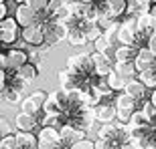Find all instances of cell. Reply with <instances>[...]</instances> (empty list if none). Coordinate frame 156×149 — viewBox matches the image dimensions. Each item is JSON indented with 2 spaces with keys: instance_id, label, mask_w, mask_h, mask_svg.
<instances>
[{
  "instance_id": "cell-1",
  "label": "cell",
  "mask_w": 156,
  "mask_h": 149,
  "mask_svg": "<svg viewBox=\"0 0 156 149\" xmlns=\"http://www.w3.org/2000/svg\"><path fill=\"white\" fill-rule=\"evenodd\" d=\"M20 22L16 20V16H6L2 18V22H0V42H2V48H8L20 38Z\"/></svg>"
},
{
  "instance_id": "cell-2",
  "label": "cell",
  "mask_w": 156,
  "mask_h": 149,
  "mask_svg": "<svg viewBox=\"0 0 156 149\" xmlns=\"http://www.w3.org/2000/svg\"><path fill=\"white\" fill-rule=\"evenodd\" d=\"M24 63H29V52L20 46H12L8 51H4L0 57V69L6 71H18Z\"/></svg>"
},
{
  "instance_id": "cell-3",
  "label": "cell",
  "mask_w": 156,
  "mask_h": 149,
  "mask_svg": "<svg viewBox=\"0 0 156 149\" xmlns=\"http://www.w3.org/2000/svg\"><path fill=\"white\" fill-rule=\"evenodd\" d=\"M114 103H116V111H118V121H122V123H128L134 111L140 109V103L132 95H128L126 91L116 95V101Z\"/></svg>"
},
{
  "instance_id": "cell-4",
  "label": "cell",
  "mask_w": 156,
  "mask_h": 149,
  "mask_svg": "<svg viewBox=\"0 0 156 149\" xmlns=\"http://www.w3.org/2000/svg\"><path fill=\"white\" fill-rule=\"evenodd\" d=\"M156 32V16L152 12H144V14H138V48L140 46H146L150 36Z\"/></svg>"
},
{
  "instance_id": "cell-5",
  "label": "cell",
  "mask_w": 156,
  "mask_h": 149,
  "mask_svg": "<svg viewBox=\"0 0 156 149\" xmlns=\"http://www.w3.org/2000/svg\"><path fill=\"white\" fill-rule=\"evenodd\" d=\"M20 40L24 46H41L45 45V28L39 22H33L29 26H23L20 30Z\"/></svg>"
},
{
  "instance_id": "cell-6",
  "label": "cell",
  "mask_w": 156,
  "mask_h": 149,
  "mask_svg": "<svg viewBox=\"0 0 156 149\" xmlns=\"http://www.w3.org/2000/svg\"><path fill=\"white\" fill-rule=\"evenodd\" d=\"M47 97H49V95H47L45 91H35V93H30L27 99H23L20 107H23V111H27V113L39 117V115L45 111V101H47Z\"/></svg>"
},
{
  "instance_id": "cell-7",
  "label": "cell",
  "mask_w": 156,
  "mask_h": 149,
  "mask_svg": "<svg viewBox=\"0 0 156 149\" xmlns=\"http://www.w3.org/2000/svg\"><path fill=\"white\" fill-rule=\"evenodd\" d=\"M39 147L41 149L61 147V131H59V127H51V125H43L41 127Z\"/></svg>"
},
{
  "instance_id": "cell-8",
  "label": "cell",
  "mask_w": 156,
  "mask_h": 149,
  "mask_svg": "<svg viewBox=\"0 0 156 149\" xmlns=\"http://www.w3.org/2000/svg\"><path fill=\"white\" fill-rule=\"evenodd\" d=\"M69 35V26L65 22H59V20H53L51 24L45 26V42L47 45L55 46L57 42H61L63 38H67Z\"/></svg>"
},
{
  "instance_id": "cell-9",
  "label": "cell",
  "mask_w": 156,
  "mask_h": 149,
  "mask_svg": "<svg viewBox=\"0 0 156 149\" xmlns=\"http://www.w3.org/2000/svg\"><path fill=\"white\" fill-rule=\"evenodd\" d=\"M61 147H75V143L79 141V139L85 137V129H79V127L71 125V123H63L61 125Z\"/></svg>"
},
{
  "instance_id": "cell-10",
  "label": "cell",
  "mask_w": 156,
  "mask_h": 149,
  "mask_svg": "<svg viewBox=\"0 0 156 149\" xmlns=\"http://www.w3.org/2000/svg\"><path fill=\"white\" fill-rule=\"evenodd\" d=\"M124 91H126L128 95H132V97L136 99V101H138L140 105H142V103L146 101V99H150V93H152V89H148V87H146L144 83L140 81V77H138V79L134 77V79H128V83H126V89H124Z\"/></svg>"
},
{
  "instance_id": "cell-11",
  "label": "cell",
  "mask_w": 156,
  "mask_h": 149,
  "mask_svg": "<svg viewBox=\"0 0 156 149\" xmlns=\"http://www.w3.org/2000/svg\"><path fill=\"white\" fill-rule=\"evenodd\" d=\"M91 58H93V71H95L99 77H108V74L114 71V61H110L108 52L93 51L91 52Z\"/></svg>"
},
{
  "instance_id": "cell-12",
  "label": "cell",
  "mask_w": 156,
  "mask_h": 149,
  "mask_svg": "<svg viewBox=\"0 0 156 149\" xmlns=\"http://www.w3.org/2000/svg\"><path fill=\"white\" fill-rule=\"evenodd\" d=\"M95 109V119L99 123H110L118 117V111H116V103L114 101H101V103L93 105Z\"/></svg>"
},
{
  "instance_id": "cell-13",
  "label": "cell",
  "mask_w": 156,
  "mask_h": 149,
  "mask_svg": "<svg viewBox=\"0 0 156 149\" xmlns=\"http://www.w3.org/2000/svg\"><path fill=\"white\" fill-rule=\"evenodd\" d=\"M134 63H136V67H138V73H140V71L150 69V67H154V65H156V52L152 51L148 45H146V46H140L138 52H136Z\"/></svg>"
},
{
  "instance_id": "cell-14",
  "label": "cell",
  "mask_w": 156,
  "mask_h": 149,
  "mask_svg": "<svg viewBox=\"0 0 156 149\" xmlns=\"http://www.w3.org/2000/svg\"><path fill=\"white\" fill-rule=\"evenodd\" d=\"M14 16L16 20L20 22V26H29V24L37 22V18H39V10H35L30 4L23 2V4L16 6V10H14Z\"/></svg>"
},
{
  "instance_id": "cell-15",
  "label": "cell",
  "mask_w": 156,
  "mask_h": 149,
  "mask_svg": "<svg viewBox=\"0 0 156 149\" xmlns=\"http://www.w3.org/2000/svg\"><path fill=\"white\" fill-rule=\"evenodd\" d=\"M59 85H61V89H65V91H73V89H79L81 83H79V77H77L69 67H65V69L59 71Z\"/></svg>"
},
{
  "instance_id": "cell-16",
  "label": "cell",
  "mask_w": 156,
  "mask_h": 149,
  "mask_svg": "<svg viewBox=\"0 0 156 149\" xmlns=\"http://www.w3.org/2000/svg\"><path fill=\"white\" fill-rule=\"evenodd\" d=\"M67 40H69V46H85L87 42H89V38H87V32L85 28L81 26V24H77V26H71L69 28V35H67Z\"/></svg>"
},
{
  "instance_id": "cell-17",
  "label": "cell",
  "mask_w": 156,
  "mask_h": 149,
  "mask_svg": "<svg viewBox=\"0 0 156 149\" xmlns=\"http://www.w3.org/2000/svg\"><path fill=\"white\" fill-rule=\"evenodd\" d=\"M14 125H16V129H20V131H33L39 123H37L35 115L27 113V111H20V113H16V117H14Z\"/></svg>"
},
{
  "instance_id": "cell-18",
  "label": "cell",
  "mask_w": 156,
  "mask_h": 149,
  "mask_svg": "<svg viewBox=\"0 0 156 149\" xmlns=\"http://www.w3.org/2000/svg\"><path fill=\"white\" fill-rule=\"evenodd\" d=\"M114 71H118L126 79H134L138 74V67L134 61H114Z\"/></svg>"
},
{
  "instance_id": "cell-19",
  "label": "cell",
  "mask_w": 156,
  "mask_h": 149,
  "mask_svg": "<svg viewBox=\"0 0 156 149\" xmlns=\"http://www.w3.org/2000/svg\"><path fill=\"white\" fill-rule=\"evenodd\" d=\"M16 141H18V149H35V147H39V137H35L30 131H20V129H18Z\"/></svg>"
},
{
  "instance_id": "cell-20",
  "label": "cell",
  "mask_w": 156,
  "mask_h": 149,
  "mask_svg": "<svg viewBox=\"0 0 156 149\" xmlns=\"http://www.w3.org/2000/svg\"><path fill=\"white\" fill-rule=\"evenodd\" d=\"M136 52H138V46L136 45H120L114 51V58L116 61H134Z\"/></svg>"
},
{
  "instance_id": "cell-21",
  "label": "cell",
  "mask_w": 156,
  "mask_h": 149,
  "mask_svg": "<svg viewBox=\"0 0 156 149\" xmlns=\"http://www.w3.org/2000/svg\"><path fill=\"white\" fill-rule=\"evenodd\" d=\"M116 40L120 42V45H136V42H138V32L122 24V26H120V30H118ZM136 46H138V45H136Z\"/></svg>"
},
{
  "instance_id": "cell-22",
  "label": "cell",
  "mask_w": 156,
  "mask_h": 149,
  "mask_svg": "<svg viewBox=\"0 0 156 149\" xmlns=\"http://www.w3.org/2000/svg\"><path fill=\"white\" fill-rule=\"evenodd\" d=\"M2 91V97H4L6 103H23V89H16V87H4V89H0Z\"/></svg>"
},
{
  "instance_id": "cell-23",
  "label": "cell",
  "mask_w": 156,
  "mask_h": 149,
  "mask_svg": "<svg viewBox=\"0 0 156 149\" xmlns=\"http://www.w3.org/2000/svg\"><path fill=\"white\" fill-rule=\"evenodd\" d=\"M45 113H63V105L59 99V93H49V97L45 101Z\"/></svg>"
},
{
  "instance_id": "cell-24",
  "label": "cell",
  "mask_w": 156,
  "mask_h": 149,
  "mask_svg": "<svg viewBox=\"0 0 156 149\" xmlns=\"http://www.w3.org/2000/svg\"><path fill=\"white\" fill-rule=\"evenodd\" d=\"M105 79H108L110 87H112V89H114L116 93H120V91H124V89H126V83H128V79H126V77H122V74L118 73V71H112V73L108 74Z\"/></svg>"
},
{
  "instance_id": "cell-25",
  "label": "cell",
  "mask_w": 156,
  "mask_h": 149,
  "mask_svg": "<svg viewBox=\"0 0 156 149\" xmlns=\"http://www.w3.org/2000/svg\"><path fill=\"white\" fill-rule=\"evenodd\" d=\"M39 71H41L39 67H37L35 63H30V61H29V63H24L23 67H20V69L16 71V73L20 74L23 79H27V81H29V83H33V81L37 79V74H39Z\"/></svg>"
},
{
  "instance_id": "cell-26",
  "label": "cell",
  "mask_w": 156,
  "mask_h": 149,
  "mask_svg": "<svg viewBox=\"0 0 156 149\" xmlns=\"http://www.w3.org/2000/svg\"><path fill=\"white\" fill-rule=\"evenodd\" d=\"M138 77L148 89H156V65L150 67V69H146V71H140Z\"/></svg>"
},
{
  "instance_id": "cell-27",
  "label": "cell",
  "mask_w": 156,
  "mask_h": 149,
  "mask_svg": "<svg viewBox=\"0 0 156 149\" xmlns=\"http://www.w3.org/2000/svg\"><path fill=\"white\" fill-rule=\"evenodd\" d=\"M112 48V40L108 38L105 35L98 36V38L93 40V51H99V52H110Z\"/></svg>"
},
{
  "instance_id": "cell-28",
  "label": "cell",
  "mask_w": 156,
  "mask_h": 149,
  "mask_svg": "<svg viewBox=\"0 0 156 149\" xmlns=\"http://www.w3.org/2000/svg\"><path fill=\"white\" fill-rule=\"evenodd\" d=\"M0 149H18V141H16V133L12 135H6L0 141Z\"/></svg>"
},
{
  "instance_id": "cell-29",
  "label": "cell",
  "mask_w": 156,
  "mask_h": 149,
  "mask_svg": "<svg viewBox=\"0 0 156 149\" xmlns=\"http://www.w3.org/2000/svg\"><path fill=\"white\" fill-rule=\"evenodd\" d=\"M14 129H16V125H12L10 121H6V119L0 121V135H2V137L12 135V133H14Z\"/></svg>"
},
{
  "instance_id": "cell-30",
  "label": "cell",
  "mask_w": 156,
  "mask_h": 149,
  "mask_svg": "<svg viewBox=\"0 0 156 149\" xmlns=\"http://www.w3.org/2000/svg\"><path fill=\"white\" fill-rule=\"evenodd\" d=\"M93 147H95V141H89V139L83 137V139H79V141L75 143L73 149H93Z\"/></svg>"
},
{
  "instance_id": "cell-31",
  "label": "cell",
  "mask_w": 156,
  "mask_h": 149,
  "mask_svg": "<svg viewBox=\"0 0 156 149\" xmlns=\"http://www.w3.org/2000/svg\"><path fill=\"white\" fill-rule=\"evenodd\" d=\"M27 4H30L35 10H45L49 6V0H27Z\"/></svg>"
},
{
  "instance_id": "cell-32",
  "label": "cell",
  "mask_w": 156,
  "mask_h": 149,
  "mask_svg": "<svg viewBox=\"0 0 156 149\" xmlns=\"http://www.w3.org/2000/svg\"><path fill=\"white\" fill-rule=\"evenodd\" d=\"M8 2H0V18H6L8 16Z\"/></svg>"
},
{
  "instance_id": "cell-33",
  "label": "cell",
  "mask_w": 156,
  "mask_h": 149,
  "mask_svg": "<svg viewBox=\"0 0 156 149\" xmlns=\"http://www.w3.org/2000/svg\"><path fill=\"white\" fill-rule=\"evenodd\" d=\"M148 46H150L152 51H154V52H156V32H154V35H152V36H150V40H148Z\"/></svg>"
},
{
  "instance_id": "cell-34",
  "label": "cell",
  "mask_w": 156,
  "mask_h": 149,
  "mask_svg": "<svg viewBox=\"0 0 156 149\" xmlns=\"http://www.w3.org/2000/svg\"><path fill=\"white\" fill-rule=\"evenodd\" d=\"M150 101L156 105V89H152V93H150Z\"/></svg>"
},
{
  "instance_id": "cell-35",
  "label": "cell",
  "mask_w": 156,
  "mask_h": 149,
  "mask_svg": "<svg viewBox=\"0 0 156 149\" xmlns=\"http://www.w3.org/2000/svg\"><path fill=\"white\" fill-rule=\"evenodd\" d=\"M14 2H16V4H23V2H27V0H14Z\"/></svg>"
}]
</instances>
